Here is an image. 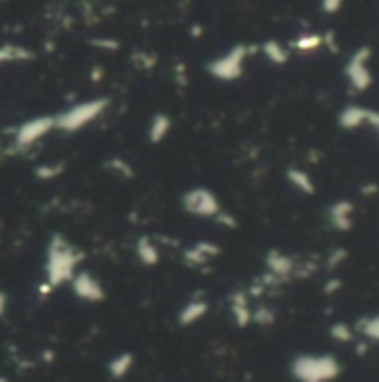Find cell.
Returning <instances> with one entry per match:
<instances>
[{
	"label": "cell",
	"mask_w": 379,
	"mask_h": 382,
	"mask_svg": "<svg viewBox=\"0 0 379 382\" xmlns=\"http://www.w3.org/2000/svg\"><path fill=\"white\" fill-rule=\"evenodd\" d=\"M181 206L192 217H203V219H217V215L223 210L219 197L210 188H190L181 197Z\"/></svg>",
	"instance_id": "obj_5"
},
{
	"label": "cell",
	"mask_w": 379,
	"mask_h": 382,
	"mask_svg": "<svg viewBox=\"0 0 379 382\" xmlns=\"http://www.w3.org/2000/svg\"><path fill=\"white\" fill-rule=\"evenodd\" d=\"M295 373L303 382H326L337 373V364L330 358H299Z\"/></svg>",
	"instance_id": "obj_6"
},
{
	"label": "cell",
	"mask_w": 379,
	"mask_h": 382,
	"mask_svg": "<svg viewBox=\"0 0 379 382\" xmlns=\"http://www.w3.org/2000/svg\"><path fill=\"white\" fill-rule=\"evenodd\" d=\"M208 313V302L203 298H192L183 304V309L179 311V324L190 327Z\"/></svg>",
	"instance_id": "obj_10"
},
{
	"label": "cell",
	"mask_w": 379,
	"mask_h": 382,
	"mask_svg": "<svg viewBox=\"0 0 379 382\" xmlns=\"http://www.w3.org/2000/svg\"><path fill=\"white\" fill-rule=\"evenodd\" d=\"M136 257L145 266H157L161 262L159 244H154L149 237H139V241H136Z\"/></svg>",
	"instance_id": "obj_12"
},
{
	"label": "cell",
	"mask_w": 379,
	"mask_h": 382,
	"mask_svg": "<svg viewBox=\"0 0 379 382\" xmlns=\"http://www.w3.org/2000/svg\"><path fill=\"white\" fill-rule=\"evenodd\" d=\"M130 366H132V356L130 354H120L110 362V373L120 378V376H125L130 371Z\"/></svg>",
	"instance_id": "obj_20"
},
{
	"label": "cell",
	"mask_w": 379,
	"mask_h": 382,
	"mask_svg": "<svg viewBox=\"0 0 379 382\" xmlns=\"http://www.w3.org/2000/svg\"><path fill=\"white\" fill-rule=\"evenodd\" d=\"M230 304H232V315H234V322L239 327H246L248 322H252V311L248 307V298L244 293H234L230 298Z\"/></svg>",
	"instance_id": "obj_14"
},
{
	"label": "cell",
	"mask_w": 379,
	"mask_h": 382,
	"mask_svg": "<svg viewBox=\"0 0 379 382\" xmlns=\"http://www.w3.org/2000/svg\"><path fill=\"white\" fill-rule=\"evenodd\" d=\"M63 173V163H47V165H38L36 168V177L38 179H56Z\"/></svg>",
	"instance_id": "obj_22"
},
{
	"label": "cell",
	"mask_w": 379,
	"mask_h": 382,
	"mask_svg": "<svg viewBox=\"0 0 379 382\" xmlns=\"http://www.w3.org/2000/svg\"><path fill=\"white\" fill-rule=\"evenodd\" d=\"M261 50H264V54L268 56L270 63H275V65L288 63V50L283 48L279 40H266V43L261 45Z\"/></svg>",
	"instance_id": "obj_18"
},
{
	"label": "cell",
	"mask_w": 379,
	"mask_h": 382,
	"mask_svg": "<svg viewBox=\"0 0 379 382\" xmlns=\"http://www.w3.org/2000/svg\"><path fill=\"white\" fill-rule=\"evenodd\" d=\"M83 262V253L63 235H52L45 253V280L50 288H58L69 284L72 278L79 273Z\"/></svg>",
	"instance_id": "obj_1"
},
{
	"label": "cell",
	"mask_w": 379,
	"mask_h": 382,
	"mask_svg": "<svg viewBox=\"0 0 379 382\" xmlns=\"http://www.w3.org/2000/svg\"><path fill=\"white\" fill-rule=\"evenodd\" d=\"M34 54L21 45H0V65L16 63V60H32Z\"/></svg>",
	"instance_id": "obj_15"
},
{
	"label": "cell",
	"mask_w": 379,
	"mask_h": 382,
	"mask_svg": "<svg viewBox=\"0 0 379 382\" xmlns=\"http://www.w3.org/2000/svg\"><path fill=\"white\" fill-rule=\"evenodd\" d=\"M344 5V0H322V9L326 13H337Z\"/></svg>",
	"instance_id": "obj_25"
},
{
	"label": "cell",
	"mask_w": 379,
	"mask_h": 382,
	"mask_svg": "<svg viewBox=\"0 0 379 382\" xmlns=\"http://www.w3.org/2000/svg\"><path fill=\"white\" fill-rule=\"evenodd\" d=\"M351 215H353V206L348 202H341V204L330 208V219H332V224L339 228V231H346V228L353 224Z\"/></svg>",
	"instance_id": "obj_17"
},
{
	"label": "cell",
	"mask_w": 379,
	"mask_h": 382,
	"mask_svg": "<svg viewBox=\"0 0 379 382\" xmlns=\"http://www.w3.org/2000/svg\"><path fill=\"white\" fill-rule=\"evenodd\" d=\"M72 286V291L74 295L83 300V302H103L105 300V288L103 284L94 278L92 273H87V271H79L72 278L69 282Z\"/></svg>",
	"instance_id": "obj_8"
},
{
	"label": "cell",
	"mask_w": 379,
	"mask_h": 382,
	"mask_svg": "<svg viewBox=\"0 0 379 382\" xmlns=\"http://www.w3.org/2000/svg\"><path fill=\"white\" fill-rule=\"evenodd\" d=\"M366 121H370V124L379 130V114H377V112H370V110H368V119H366Z\"/></svg>",
	"instance_id": "obj_27"
},
{
	"label": "cell",
	"mask_w": 379,
	"mask_h": 382,
	"mask_svg": "<svg viewBox=\"0 0 379 382\" xmlns=\"http://www.w3.org/2000/svg\"><path fill=\"white\" fill-rule=\"evenodd\" d=\"M288 177H290V181L295 183V186L299 188V190H303V192H312V179L303 173V170H290L288 173Z\"/></svg>",
	"instance_id": "obj_21"
},
{
	"label": "cell",
	"mask_w": 379,
	"mask_h": 382,
	"mask_svg": "<svg viewBox=\"0 0 379 382\" xmlns=\"http://www.w3.org/2000/svg\"><path fill=\"white\" fill-rule=\"evenodd\" d=\"M366 119H368V110L357 108V105H351V108H346L339 114V124L344 128H348V130H353V128H359Z\"/></svg>",
	"instance_id": "obj_16"
},
{
	"label": "cell",
	"mask_w": 379,
	"mask_h": 382,
	"mask_svg": "<svg viewBox=\"0 0 379 382\" xmlns=\"http://www.w3.org/2000/svg\"><path fill=\"white\" fill-rule=\"evenodd\" d=\"M5 309H7V295L0 291V315L5 313Z\"/></svg>",
	"instance_id": "obj_28"
},
{
	"label": "cell",
	"mask_w": 379,
	"mask_h": 382,
	"mask_svg": "<svg viewBox=\"0 0 379 382\" xmlns=\"http://www.w3.org/2000/svg\"><path fill=\"white\" fill-rule=\"evenodd\" d=\"M368 58H370V50L368 48H361V50L355 52V56L348 60V65H346L348 81H351V85L357 92L366 89L373 83V76L368 72Z\"/></svg>",
	"instance_id": "obj_7"
},
{
	"label": "cell",
	"mask_w": 379,
	"mask_h": 382,
	"mask_svg": "<svg viewBox=\"0 0 379 382\" xmlns=\"http://www.w3.org/2000/svg\"><path fill=\"white\" fill-rule=\"evenodd\" d=\"M108 105H110L108 99H89V101H83V103H76V105H72V108L54 114L56 130L65 132V134L79 132V130L87 128L89 124H94V121L108 110Z\"/></svg>",
	"instance_id": "obj_2"
},
{
	"label": "cell",
	"mask_w": 379,
	"mask_h": 382,
	"mask_svg": "<svg viewBox=\"0 0 379 382\" xmlns=\"http://www.w3.org/2000/svg\"><path fill=\"white\" fill-rule=\"evenodd\" d=\"M56 130V119L54 114H43L27 119L23 124L13 130V148L16 150H29L34 148L40 139H45L50 132Z\"/></svg>",
	"instance_id": "obj_4"
},
{
	"label": "cell",
	"mask_w": 379,
	"mask_h": 382,
	"mask_svg": "<svg viewBox=\"0 0 379 382\" xmlns=\"http://www.w3.org/2000/svg\"><path fill=\"white\" fill-rule=\"evenodd\" d=\"M217 255H219V249L212 241H194L192 246L183 251V259L188 266H203Z\"/></svg>",
	"instance_id": "obj_9"
},
{
	"label": "cell",
	"mask_w": 379,
	"mask_h": 382,
	"mask_svg": "<svg viewBox=\"0 0 379 382\" xmlns=\"http://www.w3.org/2000/svg\"><path fill=\"white\" fill-rule=\"evenodd\" d=\"M366 331H370V335H375V338H379V317L370 320V322H368V329H366Z\"/></svg>",
	"instance_id": "obj_26"
},
{
	"label": "cell",
	"mask_w": 379,
	"mask_h": 382,
	"mask_svg": "<svg viewBox=\"0 0 379 382\" xmlns=\"http://www.w3.org/2000/svg\"><path fill=\"white\" fill-rule=\"evenodd\" d=\"M322 43H324L322 36L308 34V36H299V38L293 43V48L299 50V52H312V50H317V48H322Z\"/></svg>",
	"instance_id": "obj_19"
},
{
	"label": "cell",
	"mask_w": 379,
	"mask_h": 382,
	"mask_svg": "<svg viewBox=\"0 0 379 382\" xmlns=\"http://www.w3.org/2000/svg\"><path fill=\"white\" fill-rule=\"evenodd\" d=\"M110 170H114L116 175H123V177H132V165L123 159H112Z\"/></svg>",
	"instance_id": "obj_23"
},
{
	"label": "cell",
	"mask_w": 379,
	"mask_h": 382,
	"mask_svg": "<svg viewBox=\"0 0 379 382\" xmlns=\"http://www.w3.org/2000/svg\"><path fill=\"white\" fill-rule=\"evenodd\" d=\"M266 264H268V271H270L272 278H279V280H281V278H288V275H290L293 268H295L293 259L285 257V255H281V253H277V251L268 253Z\"/></svg>",
	"instance_id": "obj_13"
},
{
	"label": "cell",
	"mask_w": 379,
	"mask_h": 382,
	"mask_svg": "<svg viewBox=\"0 0 379 382\" xmlns=\"http://www.w3.org/2000/svg\"><path fill=\"white\" fill-rule=\"evenodd\" d=\"M250 54L248 45H234L232 50H227L223 56L210 60L205 65L208 74L212 79H219V81H237L241 74H244V65H246V58Z\"/></svg>",
	"instance_id": "obj_3"
},
{
	"label": "cell",
	"mask_w": 379,
	"mask_h": 382,
	"mask_svg": "<svg viewBox=\"0 0 379 382\" xmlns=\"http://www.w3.org/2000/svg\"><path fill=\"white\" fill-rule=\"evenodd\" d=\"M252 320H254V322H259V324H270L275 317H272V311H268V309H259V311H254V313H252Z\"/></svg>",
	"instance_id": "obj_24"
},
{
	"label": "cell",
	"mask_w": 379,
	"mask_h": 382,
	"mask_svg": "<svg viewBox=\"0 0 379 382\" xmlns=\"http://www.w3.org/2000/svg\"><path fill=\"white\" fill-rule=\"evenodd\" d=\"M172 130V119L163 112H157L154 116L149 119V126H147V139L152 143H161L165 136L170 134Z\"/></svg>",
	"instance_id": "obj_11"
}]
</instances>
